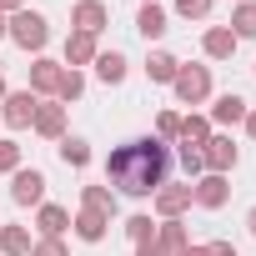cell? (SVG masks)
Listing matches in <instances>:
<instances>
[{
  "label": "cell",
  "mask_w": 256,
  "mask_h": 256,
  "mask_svg": "<svg viewBox=\"0 0 256 256\" xmlns=\"http://www.w3.org/2000/svg\"><path fill=\"white\" fill-rule=\"evenodd\" d=\"M151 201H156V216L171 221V216H181V211L191 206V181H186V186H171V181H166V186H156Z\"/></svg>",
  "instance_id": "obj_9"
},
{
  "label": "cell",
  "mask_w": 256,
  "mask_h": 256,
  "mask_svg": "<svg viewBox=\"0 0 256 256\" xmlns=\"http://www.w3.org/2000/svg\"><path fill=\"white\" fill-rule=\"evenodd\" d=\"M201 256H241V251H236L231 241H206V246H201Z\"/></svg>",
  "instance_id": "obj_33"
},
{
  "label": "cell",
  "mask_w": 256,
  "mask_h": 256,
  "mask_svg": "<svg viewBox=\"0 0 256 256\" xmlns=\"http://www.w3.org/2000/svg\"><path fill=\"white\" fill-rule=\"evenodd\" d=\"M146 6H156V0H146Z\"/></svg>",
  "instance_id": "obj_40"
},
{
  "label": "cell",
  "mask_w": 256,
  "mask_h": 256,
  "mask_svg": "<svg viewBox=\"0 0 256 256\" xmlns=\"http://www.w3.org/2000/svg\"><path fill=\"white\" fill-rule=\"evenodd\" d=\"M236 46H241V40H236L226 26H211V30L201 36V50H206L211 60H231V56H236Z\"/></svg>",
  "instance_id": "obj_14"
},
{
  "label": "cell",
  "mask_w": 256,
  "mask_h": 256,
  "mask_svg": "<svg viewBox=\"0 0 256 256\" xmlns=\"http://www.w3.org/2000/svg\"><path fill=\"white\" fill-rule=\"evenodd\" d=\"M246 231H251V236H256V206H251V211H246Z\"/></svg>",
  "instance_id": "obj_37"
},
{
  "label": "cell",
  "mask_w": 256,
  "mask_h": 256,
  "mask_svg": "<svg viewBox=\"0 0 256 256\" xmlns=\"http://www.w3.org/2000/svg\"><path fill=\"white\" fill-rule=\"evenodd\" d=\"M236 161H241V151L231 146V136H211V141L201 146V166H206L211 176H226Z\"/></svg>",
  "instance_id": "obj_7"
},
{
  "label": "cell",
  "mask_w": 256,
  "mask_h": 256,
  "mask_svg": "<svg viewBox=\"0 0 256 256\" xmlns=\"http://www.w3.org/2000/svg\"><path fill=\"white\" fill-rule=\"evenodd\" d=\"M166 171H171V146L156 141V136H141V141H126L106 156V181L120 191V196H156V186H166Z\"/></svg>",
  "instance_id": "obj_1"
},
{
  "label": "cell",
  "mask_w": 256,
  "mask_h": 256,
  "mask_svg": "<svg viewBox=\"0 0 256 256\" xmlns=\"http://www.w3.org/2000/svg\"><path fill=\"white\" fill-rule=\"evenodd\" d=\"M156 241H161L171 256H181V251L191 246V231L181 226V216H171V221H161V226H156Z\"/></svg>",
  "instance_id": "obj_20"
},
{
  "label": "cell",
  "mask_w": 256,
  "mask_h": 256,
  "mask_svg": "<svg viewBox=\"0 0 256 256\" xmlns=\"http://www.w3.org/2000/svg\"><path fill=\"white\" fill-rule=\"evenodd\" d=\"M176 70H181V60H176L171 50H151V56H146V80L171 86V80H176Z\"/></svg>",
  "instance_id": "obj_15"
},
{
  "label": "cell",
  "mask_w": 256,
  "mask_h": 256,
  "mask_svg": "<svg viewBox=\"0 0 256 256\" xmlns=\"http://www.w3.org/2000/svg\"><path fill=\"white\" fill-rule=\"evenodd\" d=\"M10 36V16H0V40H6Z\"/></svg>",
  "instance_id": "obj_38"
},
{
  "label": "cell",
  "mask_w": 256,
  "mask_h": 256,
  "mask_svg": "<svg viewBox=\"0 0 256 256\" xmlns=\"http://www.w3.org/2000/svg\"><path fill=\"white\" fill-rule=\"evenodd\" d=\"M30 231L20 226V221H10V226H0V256H30Z\"/></svg>",
  "instance_id": "obj_17"
},
{
  "label": "cell",
  "mask_w": 256,
  "mask_h": 256,
  "mask_svg": "<svg viewBox=\"0 0 256 256\" xmlns=\"http://www.w3.org/2000/svg\"><path fill=\"white\" fill-rule=\"evenodd\" d=\"M70 26L86 30V36H100L110 26V10L100 6V0H76V6H70Z\"/></svg>",
  "instance_id": "obj_8"
},
{
  "label": "cell",
  "mask_w": 256,
  "mask_h": 256,
  "mask_svg": "<svg viewBox=\"0 0 256 256\" xmlns=\"http://www.w3.org/2000/svg\"><path fill=\"white\" fill-rule=\"evenodd\" d=\"M156 141H181V116L176 110H161L156 116Z\"/></svg>",
  "instance_id": "obj_29"
},
{
  "label": "cell",
  "mask_w": 256,
  "mask_h": 256,
  "mask_svg": "<svg viewBox=\"0 0 256 256\" xmlns=\"http://www.w3.org/2000/svg\"><path fill=\"white\" fill-rule=\"evenodd\" d=\"M176 16L181 20H206L211 16V0H176Z\"/></svg>",
  "instance_id": "obj_31"
},
{
  "label": "cell",
  "mask_w": 256,
  "mask_h": 256,
  "mask_svg": "<svg viewBox=\"0 0 256 256\" xmlns=\"http://www.w3.org/2000/svg\"><path fill=\"white\" fill-rule=\"evenodd\" d=\"M60 60H46V56H36V66H30V90L46 100V96H56V86H60Z\"/></svg>",
  "instance_id": "obj_12"
},
{
  "label": "cell",
  "mask_w": 256,
  "mask_h": 256,
  "mask_svg": "<svg viewBox=\"0 0 256 256\" xmlns=\"http://www.w3.org/2000/svg\"><path fill=\"white\" fill-rule=\"evenodd\" d=\"M30 256H70V251H66V241H56V236H40V241L30 246Z\"/></svg>",
  "instance_id": "obj_32"
},
{
  "label": "cell",
  "mask_w": 256,
  "mask_h": 256,
  "mask_svg": "<svg viewBox=\"0 0 256 256\" xmlns=\"http://www.w3.org/2000/svg\"><path fill=\"white\" fill-rule=\"evenodd\" d=\"M80 96H86V76L66 66V70H60V86H56V100H60V106H70V100H80Z\"/></svg>",
  "instance_id": "obj_25"
},
{
  "label": "cell",
  "mask_w": 256,
  "mask_h": 256,
  "mask_svg": "<svg viewBox=\"0 0 256 256\" xmlns=\"http://www.w3.org/2000/svg\"><path fill=\"white\" fill-rule=\"evenodd\" d=\"M126 236H131V246H141V241H151V236H156V221H151L146 211H136L131 221H126Z\"/></svg>",
  "instance_id": "obj_27"
},
{
  "label": "cell",
  "mask_w": 256,
  "mask_h": 256,
  "mask_svg": "<svg viewBox=\"0 0 256 256\" xmlns=\"http://www.w3.org/2000/svg\"><path fill=\"white\" fill-rule=\"evenodd\" d=\"M90 66H96V76H100L106 86H120V80H126V56H120V50H100Z\"/></svg>",
  "instance_id": "obj_21"
},
{
  "label": "cell",
  "mask_w": 256,
  "mask_h": 256,
  "mask_svg": "<svg viewBox=\"0 0 256 256\" xmlns=\"http://www.w3.org/2000/svg\"><path fill=\"white\" fill-rule=\"evenodd\" d=\"M10 40L20 46V50H46V40H50V26H46V16L40 10H16L10 16Z\"/></svg>",
  "instance_id": "obj_2"
},
{
  "label": "cell",
  "mask_w": 256,
  "mask_h": 256,
  "mask_svg": "<svg viewBox=\"0 0 256 256\" xmlns=\"http://www.w3.org/2000/svg\"><path fill=\"white\" fill-rule=\"evenodd\" d=\"M6 171H10V176L20 171V146H16V141H6V136H0V176H6Z\"/></svg>",
  "instance_id": "obj_30"
},
{
  "label": "cell",
  "mask_w": 256,
  "mask_h": 256,
  "mask_svg": "<svg viewBox=\"0 0 256 256\" xmlns=\"http://www.w3.org/2000/svg\"><path fill=\"white\" fill-rule=\"evenodd\" d=\"M36 106H40V96L26 86V90H10L6 100H0V120L10 126V131H26V126L36 120Z\"/></svg>",
  "instance_id": "obj_4"
},
{
  "label": "cell",
  "mask_w": 256,
  "mask_h": 256,
  "mask_svg": "<svg viewBox=\"0 0 256 256\" xmlns=\"http://www.w3.org/2000/svg\"><path fill=\"white\" fill-rule=\"evenodd\" d=\"M70 231H76L80 241H90V246H96V241H106L110 216H106V211H76V216H70Z\"/></svg>",
  "instance_id": "obj_13"
},
{
  "label": "cell",
  "mask_w": 256,
  "mask_h": 256,
  "mask_svg": "<svg viewBox=\"0 0 256 256\" xmlns=\"http://www.w3.org/2000/svg\"><path fill=\"white\" fill-rule=\"evenodd\" d=\"M181 141L186 146H206L211 141V120L206 116H181Z\"/></svg>",
  "instance_id": "obj_26"
},
{
  "label": "cell",
  "mask_w": 256,
  "mask_h": 256,
  "mask_svg": "<svg viewBox=\"0 0 256 256\" xmlns=\"http://www.w3.org/2000/svg\"><path fill=\"white\" fill-rule=\"evenodd\" d=\"M30 126H36L46 141H60V136H66V106H60V100H40Z\"/></svg>",
  "instance_id": "obj_10"
},
{
  "label": "cell",
  "mask_w": 256,
  "mask_h": 256,
  "mask_svg": "<svg viewBox=\"0 0 256 256\" xmlns=\"http://www.w3.org/2000/svg\"><path fill=\"white\" fill-rule=\"evenodd\" d=\"M176 161H181V171L196 181V176H206V166H201V146H186L181 141V151H176Z\"/></svg>",
  "instance_id": "obj_28"
},
{
  "label": "cell",
  "mask_w": 256,
  "mask_h": 256,
  "mask_svg": "<svg viewBox=\"0 0 256 256\" xmlns=\"http://www.w3.org/2000/svg\"><path fill=\"white\" fill-rule=\"evenodd\" d=\"M10 201L16 206H46V176L36 166H20L10 176Z\"/></svg>",
  "instance_id": "obj_6"
},
{
  "label": "cell",
  "mask_w": 256,
  "mask_h": 256,
  "mask_svg": "<svg viewBox=\"0 0 256 256\" xmlns=\"http://www.w3.org/2000/svg\"><path fill=\"white\" fill-rule=\"evenodd\" d=\"M226 201H231V181H226V176H211V171H206V176L191 181V206H201V211H221Z\"/></svg>",
  "instance_id": "obj_5"
},
{
  "label": "cell",
  "mask_w": 256,
  "mask_h": 256,
  "mask_svg": "<svg viewBox=\"0 0 256 256\" xmlns=\"http://www.w3.org/2000/svg\"><path fill=\"white\" fill-rule=\"evenodd\" d=\"M236 40H251L256 36V0H241V6L231 10V26H226Z\"/></svg>",
  "instance_id": "obj_22"
},
{
  "label": "cell",
  "mask_w": 256,
  "mask_h": 256,
  "mask_svg": "<svg viewBox=\"0 0 256 256\" xmlns=\"http://www.w3.org/2000/svg\"><path fill=\"white\" fill-rule=\"evenodd\" d=\"M241 126H246V136L256 141V110H246V120H241Z\"/></svg>",
  "instance_id": "obj_36"
},
{
  "label": "cell",
  "mask_w": 256,
  "mask_h": 256,
  "mask_svg": "<svg viewBox=\"0 0 256 256\" xmlns=\"http://www.w3.org/2000/svg\"><path fill=\"white\" fill-rule=\"evenodd\" d=\"M171 90H176L181 106H201V100L211 96V70H206V66H181L176 80H171Z\"/></svg>",
  "instance_id": "obj_3"
},
{
  "label": "cell",
  "mask_w": 256,
  "mask_h": 256,
  "mask_svg": "<svg viewBox=\"0 0 256 256\" xmlns=\"http://www.w3.org/2000/svg\"><path fill=\"white\" fill-rule=\"evenodd\" d=\"M136 256H171V251H166V246L151 236V241H141V246H136Z\"/></svg>",
  "instance_id": "obj_34"
},
{
  "label": "cell",
  "mask_w": 256,
  "mask_h": 256,
  "mask_svg": "<svg viewBox=\"0 0 256 256\" xmlns=\"http://www.w3.org/2000/svg\"><path fill=\"white\" fill-rule=\"evenodd\" d=\"M100 56V46H96V36H86V30H70L66 36V66L70 70H80V66H90Z\"/></svg>",
  "instance_id": "obj_11"
},
{
  "label": "cell",
  "mask_w": 256,
  "mask_h": 256,
  "mask_svg": "<svg viewBox=\"0 0 256 256\" xmlns=\"http://www.w3.org/2000/svg\"><path fill=\"white\" fill-rule=\"evenodd\" d=\"M246 110H251V106H246L241 96H216V106H211V116H206V120H216V126H241V120H246Z\"/></svg>",
  "instance_id": "obj_16"
},
{
  "label": "cell",
  "mask_w": 256,
  "mask_h": 256,
  "mask_svg": "<svg viewBox=\"0 0 256 256\" xmlns=\"http://www.w3.org/2000/svg\"><path fill=\"white\" fill-rule=\"evenodd\" d=\"M6 96H10V86H6V76H0V100H6Z\"/></svg>",
  "instance_id": "obj_39"
},
{
  "label": "cell",
  "mask_w": 256,
  "mask_h": 256,
  "mask_svg": "<svg viewBox=\"0 0 256 256\" xmlns=\"http://www.w3.org/2000/svg\"><path fill=\"white\" fill-rule=\"evenodd\" d=\"M36 226H40V236H56V241H60V236H66V226H70V211L46 201V206L36 211Z\"/></svg>",
  "instance_id": "obj_19"
},
{
  "label": "cell",
  "mask_w": 256,
  "mask_h": 256,
  "mask_svg": "<svg viewBox=\"0 0 256 256\" xmlns=\"http://www.w3.org/2000/svg\"><path fill=\"white\" fill-rule=\"evenodd\" d=\"M16 10H26V0H0V16H16Z\"/></svg>",
  "instance_id": "obj_35"
},
{
  "label": "cell",
  "mask_w": 256,
  "mask_h": 256,
  "mask_svg": "<svg viewBox=\"0 0 256 256\" xmlns=\"http://www.w3.org/2000/svg\"><path fill=\"white\" fill-rule=\"evenodd\" d=\"M56 151H60V161H66V166H76V171H80V166H90V141H80V136H60V141H56Z\"/></svg>",
  "instance_id": "obj_23"
},
{
  "label": "cell",
  "mask_w": 256,
  "mask_h": 256,
  "mask_svg": "<svg viewBox=\"0 0 256 256\" xmlns=\"http://www.w3.org/2000/svg\"><path fill=\"white\" fill-rule=\"evenodd\" d=\"M136 30H141L146 40H161V36L171 30V20H166L161 6H141V10H136Z\"/></svg>",
  "instance_id": "obj_18"
},
{
  "label": "cell",
  "mask_w": 256,
  "mask_h": 256,
  "mask_svg": "<svg viewBox=\"0 0 256 256\" xmlns=\"http://www.w3.org/2000/svg\"><path fill=\"white\" fill-rule=\"evenodd\" d=\"M80 211H116V191L110 186H80Z\"/></svg>",
  "instance_id": "obj_24"
}]
</instances>
